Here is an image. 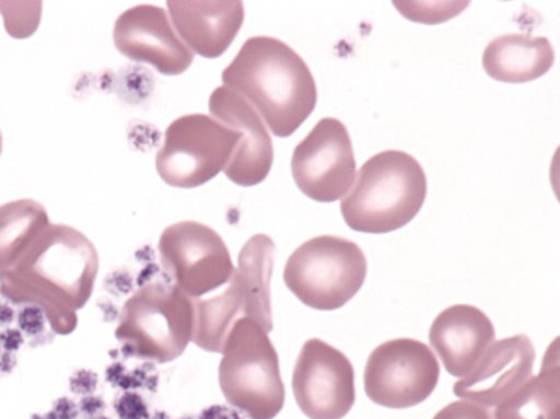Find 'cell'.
<instances>
[{
    "instance_id": "1",
    "label": "cell",
    "mask_w": 560,
    "mask_h": 419,
    "mask_svg": "<svg viewBox=\"0 0 560 419\" xmlns=\"http://www.w3.org/2000/svg\"><path fill=\"white\" fill-rule=\"evenodd\" d=\"M97 272L92 241L75 228L50 223L20 261L0 273V292L18 305L42 310L57 335H70L79 310L92 298Z\"/></svg>"
},
{
    "instance_id": "2",
    "label": "cell",
    "mask_w": 560,
    "mask_h": 419,
    "mask_svg": "<svg viewBox=\"0 0 560 419\" xmlns=\"http://www.w3.org/2000/svg\"><path fill=\"white\" fill-rule=\"evenodd\" d=\"M223 86L244 97L277 137L292 136L317 104L305 60L272 36H253L222 74Z\"/></svg>"
},
{
    "instance_id": "3",
    "label": "cell",
    "mask_w": 560,
    "mask_h": 419,
    "mask_svg": "<svg viewBox=\"0 0 560 419\" xmlns=\"http://www.w3.org/2000/svg\"><path fill=\"white\" fill-rule=\"evenodd\" d=\"M428 197V176L421 164L389 150L364 162L341 201V214L353 231L385 234L415 219Z\"/></svg>"
},
{
    "instance_id": "4",
    "label": "cell",
    "mask_w": 560,
    "mask_h": 419,
    "mask_svg": "<svg viewBox=\"0 0 560 419\" xmlns=\"http://www.w3.org/2000/svg\"><path fill=\"white\" fill-rule=\"evenodd\" d=\"M275 244L266 234L247 241L238 255V266L222 294L194 300V345L206 352L222 353L234 324L252 319L269 334L273 328L272 280Z\"/></svg>"
},
{
    "instance_id": "5",
    "label": "cell",
    "mask_w": 560,
    "mask_h": 419,
    "mask_svg": "<svg viewBox=\"0 0 560 419\" xmlns=\"http://www.w3.org/2000/svg\"><path fill=\"white\" fill-rule=\"evenodd\" d=\"M219 384L226 403L250 419H273L283 408L280 360L269 334L255 321H238L228 335Z\"/></svg>"
},
{
    "instance_id": "6",
    "label": "cell",
    "mask_w": 560,
    "mask_h": 419,
    "mask_svg": "<svg viewBox=\"0 0 560 419\" xmlns=\"http://www.w3.org/2000/svg\"><path fill=\"white\" fill-rule=\"evenodd\" d=\"M194 300L175 284L151 281L122 306L115 336L139 359L170 363L194 338Z\"/></svg>"
},
{
    "instance_id": "7",
    "label": "cell",
    "mask_w": 560,
    "mask_h": 419,
    "mask_svg": "<svg viewBox=\"0 0 560 419\" xmlns=\"http://www.w3.org/2000/svg\"><path fill=\"white\" fill-rule=\"evenodd\" d=\"M366 273V256L355 242L317 236L289 256L283 278L289 291L303 305L334 312L355 298Z\"/></svg>"
},
{
    "instance_id": "8",
    "label": "cell",
    "mask_w": 560,
    "mask_h": 419,
    "mask_svg": "<svg viewBox=\"0 0 560 419\" xmlns=\"http://www.w3.org/2000/svg\"><path fill=\"white\" fill-rule=\"evenodd\" d=\"M241 133L208 115L179 117L165 131L155 154V168L165 184L195 189L226 168Z\"/></svg>"
},
{
    "instance_id": "9",
    "label": "cell",
    "mask_w": 560,
    "mask_h": 419,
    "mask_svg": "<svg viewBox=\"0 0 560 419\" xmlns=\"http://www.w3.org/2000/svg\"><path fill=\"white\" fill-rule=\"evenodd\" d=\"M440 381L435 353L418 339L399 338L372 350L364 370V389L372 403L393 410L424 403Z\"/></svg>"
},
{
    "instance_id": "10",
    "label": "cell",
    "mask_w": 560,
    "mask_h": 419,
    "mask_svg": "<svg viewBox=\"0 0 560 419\" xmlns=\"http://www.w3.org/2000/svg\"><path fill=\"white\" fill-rule=\"evenodd\" d=\"M159 258L173 284L191 300L222 288L234 272L225 241L211 226L194 220L165 228Z\"/></svg>"
},
{
    "instance_id": "11",
    "label": "cell",
    "mask_w": 560,
    "mask_h": 419,
    "mask_svg": "<svg viewBox=\"0 0 560 419\" xmlns=\"http://www.w3.org/2000/svg\"><path fill=\"white\" fill-rule=\"evenodd\" d=\"M292 178L311 200L335 203L355 181L357 162L349 131L336 118H323L295 147Z\"/></svg>"
},
{
    "instance_id": "12",
    "label": "cell",
    "mask_w": 560,
    "mask_h": 419,
    "mask_svg": "<svg viewBox=\"0 0 560 419\" xmlns=\"http://www.w3.org/2000/svg\"><path fill=\"white\" fill-rule=\"evenodd\" d=\"M292 392L305 417L342 419L355 404V371L341 350L308 339L295 361Z\"/></svg>"
},
{
    "instance_id": "13",
    "label": "cell",
    "mask_w": 560,
    "mask_h": 419,
    "mask_svg": "<svg viewBox=\"0 0 560 419\" xmlns=\"http://www.w3.org/2000/svg\"><path fill=\"white\" fill-rule=\"evenodd\" d=\"M115 48L126 59L151 65L164 75H179L194 63V54L180 42L167 10L137 5L119 14L114 27Z\"/></svg>"
},
{
    "instance_id": "14",
    "label": "cell",
    "mask_w": 560,
    "mask_h": 419,
    "mask_svg": "<svg viewBox=\"0 0 560 419\" xmlns=\"http://www.w3.org/2000/svg\"><path fill=\"white\" fill-rule=\"evenodd\" d=\"M209 112L217 121L241 133L236 151L223 170L226 178L242 187L261 184L272 170L273 143L258 112L226 86L212 92Z\"/></svg>"
},
{
    "instance_id": "15",
    "label": "cell",
    "mask_w": 560,
    "mask_h": 419,
    "mask_svg": "<svg viewBox=\"0 0 560 419\" xmlns=\"http://www.w3.org/2000/svg\"><path fill=\"white\" fill-rule=\"evenodd\" d=\"M536 349L526 335L494 341L482 360L454 385L462 400L497 408L533 377Z\"/></svg>"
},
{
    "instance_id": "16",
    "label": "cell",
    "mask_w": 560,
    "mask_h": 419,
    "mask_svg": "<svg viewBox=\"0 0 560 419\" xmlns=\"http://www.w3.org/2000/svg\"><path fill=\"white\" fill-rule=\"evenodd\" d=\"M167 13L180 42L205 59L222 57L245 20L238 0H170Z\"/></svg>"
},
{
    "instance_id": "17",
    "label": "cell",
    "mask_w": 560,
    "mask_h": 419,
    "mask_svg": "<svg viewBox=\"0 0 560 419\" xmlns=\"http://www.w3.org/2000/svg\"><path fill=\"white\" fill-rule=\"evenodd\" d=\"M429 339L444 370L462 379L475 370L493 346L497 331L490 317L476 306L454 305L433 321Z\"/></svg>"
},
{
    "instance_id": "18",
    "label": "cell",
    "mask_w": 560,
    "mask_h": 419,
    "mask_svg": "<svg viewBox=\"0 0 560 419\" xmlns=\"http://www.w3.org/2000/svg\"><path fill=\"white\" fill-rule=\"evenodd\" d=\"M551 43L545 36L511 34L498 36L483 50V70L504 84H526L547 74L555 65Z\"/></svg>"
},
{
    "instance_id": "19",
    "label": "cell",
    "mask_w": 560,
    "mask_h": 419,
    "mask_svg": "<svg viewBox=\"0 0 560 419\" xmlns=\"http://www.w3.org/2000/svg\"><path fill=\"white\" fill-rule=\"evenodd\" d=\"M494 419H560L559 339L545 353L540 374L494 408Z\"/></svg>"
},
{
    "instance_id": "20",
    "label": "cell",
    "mask_w": 560,
    "mask_h": 419,
    "mask_svg": "<svg viewBox=\"0 0 560 419\" xmlns=\"http://www.w3.org/2000/svg\"><path fill=\"white\" fill-rule=\"evenodd\" d=\"M49 225L48 211L38 201L23 198L0 206V273L12 269Z\"/></svg>"
},
{
    "instance_id": "21",
    "label": "cell",
    "mask_w": 560,
    "mask_h": 419,
    "mask_svg": "<svg viewBox=\"0 0 560 419\" xmlns=\"http://www.w3.org/2000/svg\"><path fill=\"white\" fill-rule=\"evenodd\" d=\"M408 21L421 24H442L468 9L469 2H394Z\"/></svg>"
},
{
    "instance_id": "22",
    "label": "cell",
    "mask_w": 560,
    "mask_h": 419,
    "mask_svg": "<svg viewBox=\"0 0 560 419\" xmlns=\"http://www.w3.org/2000/svg\"><path fill=\"white\" fill-rule=\"evenodd\" d=\"M0 12L5 16L9 35L27 38L38 27L39 20H24V16L42 12V2H0Z\"/></svg>"
},
{
    "instance_id": "23",
    "label": "cell",
    "mask_w": 560,
    "mask_h": 419,
    "mask_svg": "<svg viewBox=\"0 0 560 419\" xmlns=\"http://www.w3.org/2000/svg\"><path fill=\"white\" fill-rule=\"evenodd\" d=\"M433 419H494V415L491 408L460 399L444 407Z\"/></svg>"
},
{
    "instance_id": "24",
    "label": "cell",
    "mask_w": 560,
    "mask_h": 419,
    "mask_svg": "<svg viewBox=\"0 0 560 419\" xmlns=\"http://www.w3.org/2000/svg\"><path fill=\"white\" fill-rule=\"evenodd\" d=\"M0 154H2V133H0Z\"/></svg>"
}]
</instances>
